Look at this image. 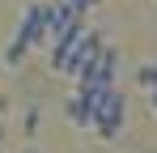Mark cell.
Returning a JSON list of instances; mask_svg holds the SVG:
<instances>
[{"label": "cell", "instance_id": "1", "mask_svg": "<svg viewBox=\"0 0 157 153\" xmlns=\"http://www.w3.org/2000/svg\"><path fill=\"white\" fill-rule=\"evenodd\" d=\"M106 47V38L98 34V30H89V26H81V30H72V34H64V38H55L51 47H47V64H51V73L59 76H72L77 81V73L98 55V51Z\"/></svg>", "mask_w": 157, "mask_h": 153}, {"label": "cell", "instance_id": "2", "mask_svg": "<svg viewBox=\"0 0 157 153\" xmlns=\"http://www.w3.org/2000/svg\"><path fill=\"white\" fill-rule=\"evenodd\" d=\"M81 94H89L94 102V136L98 140H119L123 136V128H128V98L110 85V89H81Z\"/></svg>", "mask_w": 157, "mask_h": 153}, {"label": "cell", "instance_id": "3", "mask_svg": "<svg viewBox=\"0 0 157 153\" xmlns=\"http://www.w3.org/2000/svg\"><path fill=\"white\" fill-rule=\"evenodd\" d=\"M47 26H51V4L47 0H34L21 9V17H17V43H26L30 51H43L47 47Z\"/></svg>", "mask_w": 157, "mask_h": 153}, {"label": "cell", "instance_id": "4", "mask_svg": "<svg viewBox=\"0 0 157 153\" xmlns=\"http://www.w3.org/2000/svg\"><path fill=\"white\" fill-rule=\"evenodd\" d=\"M115 76H119V51H115V47H102L77 73V89H110Z\"/></svg>", "mask_w": 157, "mask_h": 153}, {"label": "cell", "instance_id": "5", "mask_svg": "<svg viewBox=\"0 0 157 153\" xmlns=\"http://www.w3.org/2000/svg\"><path fill=\"white\" fill-rule=\"evenodd\" d=\"M81 26H85V17H81V13H72L64 0H55V4H51V26H47V47H51L55 38H64V34L81 30Z\"/></svg>", "mask_w": 157, "mask_h": 153}, {"label": "cell", "instance_id": "6", "mask_svg": "<svg viewBox=\"0 0 157 153\" xmlns=\"http://www.w3.org/2000/svg\"><path fill=\"white\" fill-rule=\"evenodd\" d=\"M64 115H68V124H72V128H89V124H94V102H89V94L72 89L68 102H64Z\"/></svg>", "mask_w": 157, "mask_h": 153}, {"label": "cell", "instance_id": "7", "mask_svg": "<svg viewBox=\"0 0 157 153\" xmlns=\"http://www.w3.org/2000/svg\"><path fill=\"white\" fill-rule=\"evenodd\" d=\"M26 55H30V47L13 38V43L4 47V55H0V60H4V68H21V64H26Z\"/></svg>", "mask_w": 157, "mask_h": 153}, {"label": "cell", "instance_id": "8", "mask_svg": "<svg viewBox=\"0 0 157 153\" xmlns=\"http://www.w3.org/2000/svg\"><path fill=\"white\" fill-rule=\"evenodd\" d=\"M38 124H43V106H38V102H30V106H26V115H21L26 136H34V132H38Z\"/></svg>", "mask_w": 157, "mask_h": 153}, {"label": "cell", "instance_id": "9", "mask_svg": "<svg viewBox=\"0 0 157 153\" xmlns=\"http://www.w3.org/2000/svg\"><path fill=\"white\" fill-rule=\"evenodd\" d=\"M136 85H144V89L153 94L157 89V64H140V68H136Z\"/></svg>", "mask_w": 157, "mask_h": 153}, {"label": "cell", "instance_id": "10", "mask_svg": "<svg viewBox=\"0 0 157 153\" xmlns=\"http://www.w3.org/2000/svg\"><path fill=\"white\" fill-rule=\"evenodd\" d=\"M64 4H68L72 13H81V17H85V13H94V9H98L102 0H64Z\"/></svg>", "mask_w": 157, "mask_h": 153}, {"label": "cell", "instance_id": "11", "mask_svg": "<svg viewBox=\"0 0 157 153\" xmlns=\"http://www.w3.org/2000/svg\"><path fill=\"white\" fill-rule=\"evenodd\" d=\"M153 111H157V89H153Z\"/></svg>", "mask_w": 157, "mask_h": 153}, {"label": "cell", "instance_id": "12", "mask_svg": "<svg viewBox=\"0 0 157 153\" xmlns=\"http://www.w3.org/2000/svg\"><path fill=\"white\" fill-rule=\"evenodd\" d=\"M0 140H4V124H0Z\"/></svg>", "mask_w": 157, "mask_h": 153}]
</instances>
